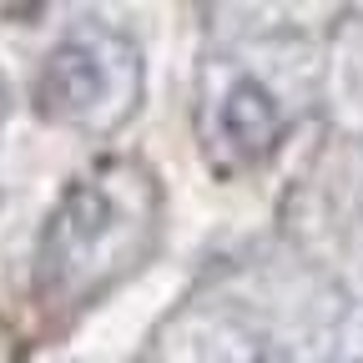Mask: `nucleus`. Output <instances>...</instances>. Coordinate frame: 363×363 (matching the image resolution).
I'll list each match as a JSON object with an SVG mask.
<instances>
[{"label":"nucleus","instance_id":"nucleus-3","mask_svg":"<svg viewBox=\"0 0 363 363\" xmlns=\"http://www.w3.org/2000/svg\"><path fill=\"white\" fill-rule=\"evenodd\" d=\"M222 131H227V142L238 152H247V157L267 152L278 142V131H283L278 96H272L262 81H238L227 91V101H222Z\"/></svg>","mask_w":363,"mask_h":363},{"label":"nucleus","instance_id":"nucleus-2","mask_svg":"<svg viewBox=\"0 0 363 363\" xmlns=\"http://www.w3.org/2000/svg\"><path fill=\"white\" fill-rule=\"evenodd\" d=\"M101 91V61L91 45H61L51 51V61L40 66V81H35V101L40 111L51 116H71V111H86Z\"/></svg>","mask_w":363,"mask_h":363},{"label":"nucleus","instance_id":"nucleus-1","mask_svg":"<svg viewBox=\"0 0 363 363\" xmlns=\"http://www.w3.org/2000/svg\"><path fill=\"white\" fill-rule=\"evenodd\" d=\"M111 222V197L101 187H71L66 202L56 207L51 227H45V242H40V267L45 272H61L66 262H76L91 242L101 238V227Z\"/></svg>","mask_w":363,"mask_h":363}]
</instances>
